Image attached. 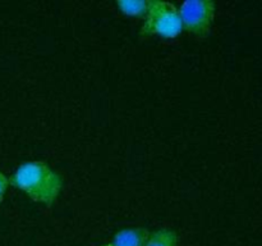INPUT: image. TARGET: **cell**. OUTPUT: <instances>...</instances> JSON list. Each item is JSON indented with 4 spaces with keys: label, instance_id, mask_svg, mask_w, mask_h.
Returning a JSON list of instances; mask_svg holds the SVG:
<instances>
[{
    "label": "cell",
    "instance_id": "cell-1",
    "mask_svg": "<svg viewBox=\"0 0 262 246\" xmlns=\"http://www.w3.org/2000/svg\"><path fill=\"white\" fill-rule=\"evenodd\" d=\"M9 184L25 192L32 201L51 207L60 195V174L40 160L23 161L10 176Z\"/></svg>",
    "mask_w": 262,
    "mask_h": 246
},
{
    "label": "cell",
    "instance_id": "cell-2",
    "mask_svg": "<svg viewBox=\"0 0 262 246\" xmlns=\"http://www.w3.org/2000/svg\"><path fill=\"white\" fill-rule=\"evenodd\" d=\"M183 31L178 8L168 2H151L147 15L145 17L140 35L143 37L160 36L164 38H176Z\"/></svg>",
    "mask_w": 262,
    "mask_h": 246
},
{
    "label": "cell",
    "instance_id": "cell-3",
    "mask_svg": "<svg viewBox=\"0 0 262 246\" xmlns=\"http://www.w3.org/2000/svg\"><path fill=\"white\" fill-rule=\"evenodd\" d=\"M216 5L210 0H188L178 8L183 30L193 36L205 38L209 36L214 23Z\"/></svg>",
    "mask_w": 262,
    "mask_h": 246
},
{
    "label": "cell",
    "instance_id": "cell-4",
    "mask_svg": "<svg viewBox=\"0 0 262 246\" xmlns=\"http://www.w3.org/2000/svg\"><path fill=\"white\" fill-rule=\"evenodd\" d=\"M150 236L147 228H125L115 233L113 238V246H146Z\"/></svg>",
    "mask_w": 262,
    "mask_h": 246
},
{
    "label": "cell",
    "instance_id": "cell-5",
    "mask_svg": "<svg viewBox=\"0 0 262 246\" xmlns=\"http://www.w3.org/2000/svg\"><path fill=\"white\" fill-rule=\"evenodd\" d=\"M117 7L120 12L129 17L145 18L151 7L150 0H119Z\"/></svg>",
    "mask_w": 262,
    "mask_h": 246
},
{
    "label": "cell",
    "instance_id": "cell-6",
    "mask_svg": "<svg viewBox=\"0 0 262 246\" xmlns=\"http://www.w3.org/2000/svg\"><path fill=\"white\" fill-rule=\"evenodd\" d=\"M177 242H178V235L176 231L163 228L150 233L146 246H177Z\"/></svg>",
    "mask_w": 262,
    "mask_h": 246
},
{
    "label": "cell",
    "instance_id": "cell-7",
    "mask_svg": "<svg viewBox=\"0 0 262 246\" xmlns=\"http://www.w3.org/2000/svg\"><path fill=\"white\" fill-rule=\"evenodd\" d=\"M8 187H9V178H7V176L3 172H0V204L4 200Z\"/></svg>",
    "mask_w": 262,
    "mask_h": 246
},
{
    "label": "cell",
    "instance_id": "cell-8",
    "mask_svg": "<svg viewBox=\"0 0 262 246\" xmlns=\"http://www.w3.org/2000/svg\"><path fill=\"white\" fill-rule=\"evenodd\" d=\"M101 246H113L112 243H105V245H101Z\"/></svg>",
    "mask_w": 262,
    "mask_h": 246
}]
</instances>
